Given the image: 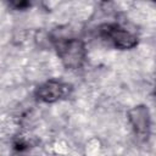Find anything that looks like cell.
<instances>
[{
  "label": "cell",
  "instance_id": "cell-4",
  "mask_svg": "<svg viewBox=\"0 0 156 156\" xmlns=\"http://www.w3.org/2000/svg\"><path fill=\"white\" fill-rule=\"evenodd\" d=\"M127 116L135 135L141 140H147L151 133V116L147 106H134L127 112Z\"/></svg>",
  "mask_w": 156,
  "mask_h": 156
},
{
  "label": "cell",
  "instance_id": "cell-1",
  "mask_svg": "<svg viewBox=\"0 0 156 156\" xmlns=\"http://www.w3.org/2000/svg\"><path fill=\"white\" fill-rule=\"evenodd\" d=\"M51 41L58 58L66 68L78 69L84 65L87 58V48L80 38L61 34L54 35Z\"/></svg>",
  "mask_w": 156,
  "mask_h": 156
},
{
  "label": "cell",
  "instance_id": "cell-3",
  "mask_svg": "<svg viewBox=\"0 0 156 156\" xmlns=\"http://www.w3.org/2000/svg\"><path fill=\"white\" fill-rule=\"evenodd\" d=\"M72 90L73 87L71 84L58 79H50L35 88L34 96L40 102L52 104L68 98Z\"/></svg>",
  "mask_w": 156,
  "mask_h": 156
},
{
  "label": "cell",
  "instance_id": "cell-2",
  "mask_svg": "<svg viewBox=\"0 0 156 156\" xmlns=\"http://www.w3.org/2000/svg\"><path fill=\"white\" fill-rule=\"evenodd\" d=\"M99 37L119 50H129L138 45V37L118 23H104L98 28Z\"/></svg>",
  "mask_w": 156,
  "mask_h": 156
},
{
  "label": "cell",
  "instance_id": "cell-5",
  "mask_svg": "<svg viewBox=\"0 0 156 156\" xmlns=\"http://www.w3.org/2000/svg\"><path fill=\"white\" fill-rule=\"evenodd\" d=\"M30 5L32 4L29 1H11V2H9V6L10 7H12L15 10H21V11L30 7Z\"/></svg>",
  "mask_w": 156,
  "mask_h": 156
}]
</instances>
